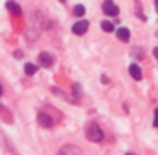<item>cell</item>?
Segmentation results:
<instances>
[{"mask_svg": "<svg viewBox=\"0 0 158 155\" xmlns=\"http://www.w3.org/2000/svg\"><path fill=\"white\" fill-rule=\"evenodd\" d=\"M85 136L87 138L90 140V141H94V143H99V141H102L103 140V131L100 129V126H99L98 123H90L88 126H87V131H85Z\"/></svg>", "mask_w": 158, "mask_h": 155, "instance_id": "1", "label": "cell"}, {"mask_svg": "<svg viewBox=\"0 0 158 155\" xmlns=\"http://www.w3.org/2000/svg\"><path fill=\"white\" fill-rule=\"evenodd\" d=\"M58 155H84V152L75 145H65L58 151Z\"/></svg>", "mask_w": 158, "mask_h": 155, "instance_id": "2", "label": "cell"}, {"mask_svg": "<svg viewBox=\"0 0 158 155\" xmlns=\"http://www.w3.org/2000/svg\"><path fill=\"white\" fill-rule=\"evenodd\" d=\"M102 9H103V12H105L106 15H110V17H116V15H118L117 5H114L111 0H105L103 5H102Z\"/></svg>", "mask_w": 158, "mask_h": 155, "instance_id": "3", "label": "cell"}, {"mask_svg": "<svg viewBox=\"0 0 158 155\" xmlns=\"http://www.w3.org/2000/svg\"><path fill=\"white\" fill-rule=\"evenodd\" d=\"M88 26H90V23H88L87 20H79V21H76V23L73 24L72 31H73V34H76V35H84V34L88 31Z\"/></svg>", "mask_w": 158, "mask_h": 155, "instance_id": "4", "label": "cell"}, {"mask_svg": "<svg viewBox=\"0 0 158 155\" xmlns=\"http://www.w3.org/2000/svg\"><path fill=\"white\" fill-rule=\"evenodd\" d=\"M38 61L41 62V65L43 67H50L52 64H53V58H52V55L50 53H47V52H41L38 55Z\"/></svg>", "mask_w": 158, "mask_h": 155, "instance_id": "5", "label": "cell"}, {"mask_svg": "<svg viewBox=\"0 0 158 155\" xmlns=\"http://www.w3.org/2000/svg\"><path fill=\"white\" fill-rule=\"evenodd\" d=\"M38 123L43 126V128H50L53 125V119L47 114H40L38 116Z\"/></svg>", "mask_w": 158, "mask_h": 155, "instance_id": "6", "label": "cell"}, {"mask_svg": "<svg viewBox=\"0 0 158 155\" xmlns=\"http://www.w3.org/2000/svg\"><path fill=\"white\" fill-rule=\"evenodd\" d=\"M129 75L134 78L135 81H140L143 78V73H141V69L138 67L137 64H131L129 65Z\"/></svg>", "mask_w": 158, "mask_h": 155, "instance_id": "7", "label": "cell"}, {"mask_svg": "<svg viewBox=\"0 0 158 155\" xmlns=\"http://www.w3.org/2000/svg\"><path fill=\"white\" fill-rule=\"evenodd\" d=\"M129 37H131V34H129V29H126V27H118L117 29V38L120 41H129Z\"/></svg>", "mask_w": 158, "mask_h": 155, "instance_id": "8", "label": "cell"}, {"mask_svg": "<svg viewBox=\"0 0 158 155\" xmlns=\"http://www.w3.org/2000/svg\"><path fill=\"white\" fill-rule=\"evenodd\" d=\"M6 8H8L12 14H15V15H20V14H21V8H20L14 0H9V2L6 3Z\"/></svg>", "mask_w": 158, "mask_h": 155, "instance_id": "9", "label": "cell"}, {"mask_svg": "<svg viewBox=\"0 0 158 155\" xmlns=\"http://www.w3.org/2000/svg\"><path fill=\"white\" fill-rule=\"evenodd\" d=\"M35 72H37V65H34V64H26V65H24V73H26L27 76L35 75Z\"/></svg>", "mask_w": 158, "mask_h": 155, "instance_id": "10", "label": "cell"}, {"mask_svg": "<svg viewBox=\"0 0 158 155\" xmlns=\"http://www.w3.org/2000/svg\"><path fill=\"white\" fill-rule=\"evenodd\" d=\"M100 26H102V29H103L105 32H113V31H114V24H113L111 21H106V20H103Z\"/></svg>", "mask_w": 158, "mask_h": 155, "instance_id": "11", "label": "cell"}, {"mask_svg": "<svg viewBox=\"0 0 158 155\" xmlns=\"http://www.w3.org/2000/svg\"><path fill=\"white\" fill-rule=\"evenodd\" d=\"M73 14H75L76 17H82V15L85 14V8H84L82 5H76L75 9H73Z\"/></svg>", "mask_w": 158, "mask_h": 155, "instance_id": "12", "label": "cell"}, {"mask_svg": "<svg viewBox=\"0 0 158 155\" xmlns=\"http://www.w3.org/2000/svg\"><path fill=\"white\" fill-rule=\"evenodd\" d=\"M73 94H75L76 97L82 96V88H81V85H79L78 82H76V84H73Z\"/></svg>", "mask_w": 158, "mask_h": 155, "instance_id": "13", "label": "cell"}, {"mask_svg": "<svg viewBox=\"0 0 158 155\" xmlns=\"http://www.w3.org/2000/svg\"><path fill=\"white\" fill-rule=\"evenodd\" d=\"M154 126L158 128V108H155V119H154Z\"/></svg>", "mask_w": 158, "mask_h": 155, "instance_id": "14", "label": "cell"}, {"mask_svg": "<svg viewBox=\"0 0 158 155\" xmlns=\"http://www.w3.org/2000/svg\"><path fill=\"white\" fill-rule=\"evenodd\" d=\"M14 57H15L17 59H20L21 57H23V52H21V50H15V52H14Z\"/></svg>", "mask_w": 158, "mask_h": 155, "instance_id": "15", "label": "cell"}, {"mask_svg": "<svg viewBox=\"0 0 158 155\" xmlns=\"http://www.w3.org/2000/svg\"><path fill=\"white\" fill-rule=\"evenodd\" d=\"M154 57L158 59V47H155V49H154Z\"/></svg>", "mask_w": 158, "mask_h": 155, "instance_id": "16", "label": "cell"}, {"mask_svg": "<svg viewBox=\"0 0 158 155\" xmlns=\"http://www.w3.org/2000/svg\"><path fill=\"white\" fill-rule=\"evenodd\" d=\"M155 9H157V12H158V0H155Z\"/></svg>", "mask_w": 158, "mask_h": 155, "instance_id": "17", "label": "cell"}, {"mask_svg": "<svg viewBox=\"0 0 158 155\" xmlns=\"http://www.w3.org/2000/svg\"><path fill=\"white\" fill-rule=\"evenodd\" d=\"M3 94V88H2V85H0V96Z\"/></svg>", "mask_w": 158, "mask_h": 155, "instance_id": "18", "label": "cell"}, {"mask_svg": "<svg viewBox=\"0 0 158 155\" xmlns=\"http://www.w3.org/2000/svg\"><path fill=\"white\" fill-rule=\"evenodd\" d=\"M126 155H135V154H131V152H129V154H126Z\"/></svg>", "mask_w": 158, "mask_h": 155, "instance_id": "19", "label": "cell"}, {"mask_svg": "<svg viewBox=\"0 0 158 155\" xmlns=\"http://www.w3.org/2000/svg\"><path fill=\"white\" fill-rule=\"evenodd\" d=\"M61 2H64V0H61Z\"/></svg>", "mask_w": 158, "mask_h": 155, "instance_id": "20", "label": "cell"}]
</instances>
